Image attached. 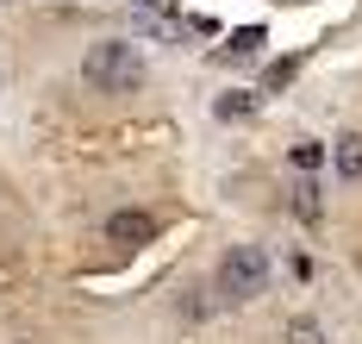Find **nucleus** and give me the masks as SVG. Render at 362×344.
Listing matches in <instances>:
<instances>
[{"label":"nucleus","instance_id":"1","mask_svg":"<svg viewBox=\"0 0 362 344\" xmlns=\"http://www.w3.org/2000/svg\"><path fill=\"white\" fill-rule=\"evenodd\" d=\"M213 294L225 306H250L269 294V251L262 244H231L213 269Z\"/></svg>","mask_w":362,"mask_h":344},{"label":"nucleus","instance_id":"2","mask_svg":"<svg viewBox=\"0 0 362 344\" xmlns=\"http://www.w3.org/2000/svg\"><path fill=\"white\" fill-rule=\"evenodd\" d=\"M81 76L94 81V88H107V94H132L144 81V50L132 38H100V44H88Z\"/></svg>","mask_w":362,"mask_h":344},{"label":"nucleus","instance_id":"3","mask_svg":"<svg viewBox=\"0 0 362 344\" xmlns=\"http://www.w3.org/2000/svg\"><path fill=\"white\" fill-rule=\"evenodd\" d=\"M107 238H112V244H150V238H156V219L138 213V207H125V213H112V219H107Z\"/></svg>","mask_w":362,"mask_h":344},{"label":"nucleus","instance_id":"4","mask_svg":"<svg viewBox=\"0 0 362 344\" xmlns=\"http://www.w3.org/2000/svg\"><path fill=\"white\" fill-rule=\"evenodd\" d=\"M331 169H337L344 182H362V132H344V138L331 144Z\"/></svg>","mask_w":362,"mask_h":344},{"label":"nucleus","instance_id":"5","mask_svg":"<svg viewBox=\"0 0 362 344\" xmlns=\"http://www.w3.org/2000/svg\"><path fill=\"white\" fill-rule=\"evenodd\" d=\"M281 344H331V338H325V326H319L313 313H300V319L281 326Z\"/></svg>","mask_w":362,"mask_h":344},{"label":"nucleus","instance_id":"6","mask_svg":"<svg viewBox=\"0 0 362 344\" xmlns=\"http://www.w3.org/2000/svg\"><path fill=\"white\" fill-rule=\"evenodd\" d=\"M213 113L218 119H250L256 113V94H250V88H231V94H218V101H213Z\"/></svg>","mask_w":362,"mask_h":344},{"label":"nucleus","instance_id":"7","mask_svg":"<svg viewBox=\"0 0 362 344\" xmlns=\"http://www.w3.org/2000/svg\"><path fill=\"white\" fill-rule=\"evenodd\" d=\"M256 50H262V25H244V32H231V44L218 57H256Z\"/></svg>","mask_w":362,"mask_h":344},{"label":"nucleus","instance_id":"8","mask_svg":"<svg viewBox=\"0 0 362 344\" xmlns=\"http://www.w3.org/2000/svg\"><path fill=\"white\" fill-rule=\"evenodd\" d=\"M293 207H300V219H319V188L300 182V188H293Z\"/></svg>","mask_w":362,"mask_h":344},{"label":"nucleus","instance_id":"9","mask_svg":"<svg viewBox=\"0 0 362 344\" xmlns=\"http://www.w3.org/2000/svg\"><path fill=\"white\" fill-rule=\"evenodd\" d=\"M319 156H325L319 144H293V163H300V169H319Z\"/></svg>","mask_w":362,"mask_h":344},{"label":"nucleus","instance_id":"10","mask_svg":"<svg viewBox=\"0 0 362 344\" xmlns=\"http://www.w3.org/2000/svg\"><path fill=\"white\" fill-rule=\"evenodd\" d=\"M138 6H150V13H163V6H169V0H138Z\"/></svg>","mask_w":362,"mask_h":344},{"label":"nucleus","instance_id":"11","mask_svg":"<svg viewBox=\"0 0 362 344\" xmlns=\"http://www.w3.org/2000/svg\"><path fill=\"white\" fill-rule=\"evenodd\" d=\"M0 94H6V57H0Z\"/></svg>","mask_w":362,"mask_h":344}]
</instances>
